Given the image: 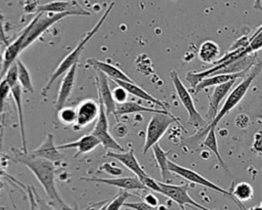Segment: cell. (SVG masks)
I'll list each match as a JSON object with an SVG mask.
<instances>
[{
	"instance_id": "1",
	"label": "cell",
	"mask_w": 262,
	"mask_h": 210,
	"mask_svg": "<svg viewBox=\"0 0 262 210\" xmlns=\"http://www.w3.org/2000/svg\"><path fill=\"white\" fill-rule=\"evenodd\" d=\"M14 162L20 163L29 168L39 183L42 185L49 204L57 207L59 210H73L59 196L55 185V165L53 162L43 158L35 157L28 151L20 152L11 158Z\"/></svg>"
},
{
	"instance_id": "2",
	"label": "cell",
	"mask_w": 262,
	"mask_h": 210,
	"mask_svg": "<svg viewBox=\"0 0 262 210\" xmlns=\"http://www.w3.org/2000/svg\"><path fill=\"white\" fill-rule=\"evenodd\" d=\"M114 4H115V3L113 2V3L106 8V10H105L104 13L102 14V16L99 18V20L96 23V25H95L90 31H88V32L83 36V38L80 40V42L77 44V46L59 62V65L57 66V68L55 69V71L51 74L49 80L47 81L46 85L43 87V89H42V91H41V94H42L43 96H46V95H47V92L49 91L50 87H51L52 84L56 81V79H57L58 77H60L61 75L66 74L73 66H75V65L78 64V61H79V59H80V56H81V54H82V51H83L85 45H86V44L88 43V41L98 32V30L100 29V27H102V25H103L105 18L107 17L108 13H110L111 10L113 9Z\"/></svg>"
},
{
	"instance_id": "3",
	"label": "cell",
	"mask_w": 262,
	"mask_h": 210,
	"mask_svg": "<svg viewBox=\"0 0 262 210\" xmlns=\"http://www.w3.org/2000/svg\"><path fill=\"white\" fill-rule=\"evenodd\" d=\"M262 70V61L260 59H258L255 65L251 68V70L249 71V73L247 74V76L242 80L241 83H238V85H236L234 87L233 90H231L230 94L227 96V98L225 99L223 106L221 107V109L219 110L217 116L208 124V126L206 128H204L203 130H201V133L199 136H204L205 134H207L211 129H216V126L218 124V122L225 116L227 115L242 99L243 97L246 95L251 83L253 82V80L256 78V76L259 75V73Z\"/></svg>"
},
{
	"instance_id": "4",
	"label": "cell",
	"mask_w": 262,
	"mask_h": 210,
	"mask_svg": "<svg viewBox=\"0 0 262 210\" xmlns=\"http://www.w3.org/2000/svg\"><path fill=\"white\" fill-rule=\"evenodd\" d=\"M170 79L174 85V88L176 90V93L178 95V98L180 102L183 104L184 109L186 110L188 114V120H187V125L192 126L195 129L203 130L208 126V121L203 118V116L200 114V112L196 110L194 106V101L187 90V88L184 86L182 83L181 79L178 76V73L176 71H171L170 72Z\"/></svg>"
},
{
	"instance_id": "5",
	"label": "cell",
	"mask_w": 262,
	"mask_h": 210,
	"mask_svg": "<svg viewBox=\"0 0 262 210\" xmlns=\"http://www.w3.org/2000/svg\"><path fill=\"white\" fill-rule=\"evenodd\" d=\"M179 123V120L172 115L170 112L168 113H155L146 127L145 132V140L143 145V154H146L149 149H151L156 143H159V140L166 133L171 124Z\"/></svg>"
},
{
	"instance_id": "6",
	"label": "cell",
	"mask_w": 262,
	"mask_h": 210,
	"mask_svg": "<svg viewBox=\"0 0 262 210\" xmlns=\"http://www.w3.org/2000/svg\"><path fill=\"white\" fill-rule=\"evenodd\" d=\"M168 168H169V171H170L171 173H174V174H176V175H178V176L184 178L185 180H187V181H189V182H193V183L203 185V186H205V187H207V188H210V190H213V191H215V192H217V193L222 194L223 196H225V197L231 199V200L241 208V210H245L244 205H243L241 202H238V201H236V200L234 199V197L232 196L231 192L226 191V190H224V188L218 186L217 184H215L214 182L210 181L209 179H207L206 177H204V176L201 175L200 173H198V172H195V171H193V170H191V169H189V168L180 166V165L174 163V162L171 161V160H168Z\"/></svg>"
},
{
	"instance_id": "7",
	"label": "cell",
	"mask_w": 262,
	"mask_h": 210,
	"mask_svg": "<svg viewBox=\"0 0 262 210\" xmlns=\"http://www.w3.org/2000/svg\"><path fill=\"white\" fill-rule=\"evenodd\" d=\"M98 104H99L98 117L90 133L99 140L100 144L104 148V150H107L111 152H125L124 148L121 144H119L115 140L113 135L110 133L107 115H106L103 102L99 97H98Z\"/></svg>"
},
{
	"instance_id": "8",
	"label": "cell",
	"mask_w": 262,
	"mask_h": 210,
	"mask_svg": "<svg viewBox=\"0 0 262 210\" xmlns=\"http://www.w3.org/2000/svg\"><path fill=\"white\" fill-rule=\"evenodd\" d=\"M71 13H51V12H39L30 22L31 28L24 42V50L30 46L36 39H38L49 27L53 26L60 19L71 16Z\"/></svg>"
},
{
	"instance_id": "9",
	"label": "cell",
	"mask_w": 262,
	"mask_h": 210,
	"mask_svg": "<svg viewBox=\"0 0 262 210\" xmlns=\"http://www.w3.org/2000/svg\"><path fill=\"white\" fill-rule=\"evenodd\" d=\"M159 185L161 187V194L168 197L173 202L177 203L181 210H184L185 205L191 206L195 210H211V209L199 204L189 196V194H188L189 184L188 183L176 185V184L159 181Z\"/></svg>"
},
{
	"instance_id": "10",
	"label": "cell",
	"mask_w": 262,
	"mask_h": 210,
	"mask_svg": "<svg viewBox=\"0 0 262 210\" xmlns=\"http://www.w3.org/2000/svg\"><path fill=\"white\" fill-rule=\"evenodd\" d=\"M71 13L72 15H90V12L83 8L76 0H56L38 5L37 13Z\"/></svg>"
},
{
	"instance_id": "11",
	"label": "cell",
	"mask_w": 262,
	"mask_h": 210,
	"mask_svg": "<svg viewBox=\"0 0 262 210\" xmlns=\"http://www.w3.org/2000/svg\"><path fill=\"white\" fill-rule=\"evenodd\" d=\"M81 180L100 182L119 187L124 191H148L138 177H116V178H99V177H81Z\"/></svg>"
},
{
	"instance_id": "12",
	"label": "cell",
	"mask_w": 262,
	"mask_h": 210,
	"mask_svg": "<svg viewBox=\"0 0 262 210\" xmlns=\"http://www.w3.org/2000/svg\"><path fill=\"white\" fill-rule=\"evenodd\" d=\"M30 28H31V24L29 23V25L26 26V28L20 32V34L17 36V38L10 45H8L7 48L5 49V51H4V66H3V71H2V74H1V79L4 77L7 70L18 58L19 53L24 50V48H23L24 42H25L26 37H27V35L30 31Z\"/></svg>"
},
{
	"instance_id": "13",
	"label": "cell",
	"mask_w": 262,
	"mask_h": 210,
	"mask_svg": "<svg viewBox=\"0 0 262 210\" xmlns=\"http://www.w3.org/2000/svg\"><path fill=\"white\" fill-rule=\"evenodd\" d=\"M99 113V104L93 99L83 100L76 109V123L78 128H83L96 121Z\"/></svg>"
},
{
	"instance_id": "14",
	"label": "cell",
	"mask_w": 262,
	"mask_h": 210,
	"mask_svg": "<svg viewBox=\"0 0 262 210\" xmlns=\"http://www.w3.org/2000/svg\"><path fill=\"white\" fill-rule=\"evenodd\" d=\"M236 80H232L229 82H226L224 84H220L218 86H215L209 100V109L206 114V120L207 121H212L218 114L220 110V103L221 101L225 98L227 93L231 90V88L234 86ZM209 122V123H210Z\"/></svg>"
},
{
	"instance_id": "15",
	"label": "cell",
	"mask_w": 262,
	"mask_h": 210,
	"mask_svg": "<svg viewBox=\"0 0 262 210\" xmlns=\"http://www.w3.org/2000/svg\"><path fill=\"white\" fill-rule=\"evenodd\" d=\"M106 156L118 160L127 169H129L132 173H134L136 177H138L140 180L148 175L140 166L139 162L137 161L133 149H130L128 152H111L110 151L106 153Z\"/></svg>"
},
{
	"instance_id": "16",
	"label": "cell",
	"mask_w": 262,
	"mask_h": 210,
	"mask_svg": "<svg viewBox=\"0 0 262 210\" xmlns=\"http://www.w3.org/2000/svg\"><path fill=\"white\" fill-rule=\"evenodd\" d=\"M76 73H77V65L73 66L63 76L61 82H60V86L58 89V93H57V97L56 100L54 102V107L57 111L61 110L67 100L69 99L74 86H75V80H76Z\"/></svg>"
},
{
	"instance_id": "17",
	"label": "cell",
	"mask_w": 262,
	"mask_h": 210,
	"mask_svg": "<svg viewBox=\"0 0 262 210\" xmlns=\"http://www.w3.org/2000/svg\"><path fill=\"white\" fill-rule=\"evenodd\" d=\"M96 82H97V91H98V97L102 100L103 106L105 108L106 115H111L116 113V101L113 96V91L111 90L110 84H108V77L104 75L101 72H98L96 76Z\"/></svg>"
},
{
	"instance_id": "18",
	"label": "cell",
	"mask_w": 262,
	"mask_h": 210,
	"mask_svg": "<svg viewBox=\"0 0 262 210\" xmlns=\"http://www.w3.org/2000/svg\"><path fill=\"white\" fill-rule=\"evenodd\" d=\"M29 153L35 157L43 158L53 163H58L60 160H62V157H63L59 153V150L57 149V146L54 145L53 135L51 133H48L46 135V138L44 139V141L39 148L33 151H30Z\"/></svg>"
},
{
	"instance_id": "19",
	"label": "cell",
	"mask_w": 262,
	"mask_h": 210,
	"mask_svg": "<svg viewBox=\"0 0 262 210\" xmlns=\"http://www.w3.org/2000/svg\"><path fill=\"white\" fill-rule=\"evenodd\" d=\"M87 65L96 70L97 72H101L106 75L111 80H120V81H127V82H134L127 74H125L121 69L117 68L116 66L98 60L96 58H88Z\"/></svg>"
},
{
	"instance_id": "20",
	"label": "cell",
	"mask_w": 262,
	"mask_h": 210,
	"mask_svg": "<svg viewBox=\"0 0 262 210\" xmlns=\"http://www.w3.org/2000/svg\"><path fill=\"white\" fill-rule=\"evenodd\" d=\"M99 144H100L99 140L94 135L89 133V134L81 136L79 139H77L75 141L59 144V145H57V149L58 150L75 149V150H77V152L74 155V158H77V156H79L81 154H87V153L93 151Z\"/></svg>"
},
{
	"instance_id": "21",
	"label": "cell",
	"mask_w": 262,
	"mask_h": 210,
	"mask_svg": "<svg viewBox=\"0 0 262 210\" xmlns=\"http://www.w3.org/2000/svg\"><path fill=\"white\" fill-rule=\"evenodd\" d=\"M112 81H114L118 86H121L124 89H126L128 93H130L140 99H143L145 101L155 103L156 106L160 107L162 110L169 111V109H168L169 107L167 106V103L163 102L162 100H160V99L156 98L155 96H152L151 94H149L147 91H145L140 86H138L135 82H127V81H120V80H112Z\"/></svg>"
},
{
	"instance_id": "22",
	"label": "cell",
	"mask_w": 262,
	"mask_h": 210,
	"mask_svg": "<svg viewBox=\"0 0 262 210\" xmlns=\"http://www.w3.org/2000/svg\"><path fill=\"white\" fill-rule=\"evenodd\" d=\"M251 69L246 70L244 72H239V73H235V74H220V75H214V76H210L207 77L205 79H203L195 87H194V92L199 93L200 91L211 87V86H218L220 84H224L226 82L232 81V80H237V79H244L247 74L249 73Z\"/></svg>"
},
{
	"instance_id": "23",
	"label": "cell",
	"mask_w": 262,
	"mask_h": 210,
	"mask_svg": "<svg viewBox=\"0 0 262 210\" xmlns=\"http://www.w3.org/2000/svg\"><path fill=\"white\" fill-rule=\"evenodd\" d=\"M27 191H28V195H29V199H30V203H31V210H56V209H54V207H52V205H50L43 198H41L36 193V191L33 186H29L27 188ZM110 200L111 199H106V200L91 204L88 207H86L84 210H91L92 208H95L97 206H101V205L105 204Z\"/></svg>"
},
{
	"instance_id": "24",
	"label": "cell",
	"mask_w": 262,
	"mask_h": 210,
	"mask_svg": "<svg viewBox=\"0 0 262 210\" xmlns=\"http://www.w3.org/2000/svg\"><path fill=\"white\" fill-rule=\"evenodd\" d=\"M11 95L14 100L17 117H18V124H19V131H20V139H21V150L23 152H27V140H26V132H25V122H24V114H23V103H21V86L18 84L11 87Z\"/></svg>"
},
{
	"instance_id": "25",
	"label": "cell",
	"mask_w": 262,
	"mask_h": 210,
	"mask_svg": "<svg viewBox=\"0 0 262 210\" xmlns=\"http://www.w3.org/2000/svg\"><path fill=\"white\" fill-rule=\"evenodd\" d=\"M221 54V49L219 45L212 41L206 40L204 41L199 49V58L201 61L205 64H215L218 60V57Z\"/></svg>"
},
{
	"instance_id": "26",
	"label": "cell",
	"mask_w": 262,
	"mask_h": 210,
	"mask_svg": "<svg viewBox=\"0 0 262 210\" xmlns=\"http://www.w3.org/2000/svg\"><path fill=\"white\" fill-rule=\"evenodd\" d=\"M140 112H146V113H168L169 111H165L162 109H152V108H146L143 107L137 102L134 101H126L123 103H117L116 106V113L115 117L118 120V117L127 115V114H136Z\"/></svg>"
},
{
	"instance_id": "27",
	"label": "cell",
	"mask_w": 262,
	"mask_h": 210,
	"mask_svg": "<svg viewBox=\"0 0 262 210\" xmlns=\"http://www.w3.org/2000/svg\"><path fill=\"white\" fill-rule=\"evenodd\" d=\"M151 150H152V153H154L155 160H156V162H157V164L160 168L163 182H166V180L169 178V174L171 173L169 171V168H168V160H169L168 155L170 154V152H165L159 143H156L151 148Z\"/></svg>"
},
{
	"instance_id": "28",
	"label": "cell",
	"mask_w": 262,
	"mask_h": 210,
	"mask_svg": "<svg viewBox=\"0 0 262 210\" xmlns=\"http://www.w3.org/2000/svg\"><path fill=\"white\" fill-rule=\"evenodd\" d=\"M202 146H206L208 148L217 158L220 166L225 170V171H229L227 168V164L224 162L222 156L220 155L219 149H218V142H217V137H216V130L215 129H211L207 134H206V138L204 139V141L201 143Z\"/></svg>"
},
{
	"instance_id": "29",
	"label": "cell",
	"mask_w": 262,
	"mask_h": 210,
	"mask_svg": "<svg viewBox=\"0 0 262 210\" xmlns=\"http://www.w3.org/2000/svg\"><path fill=\"white\" fill-rule=\"evenodd\" d=\"M260 49H262V26H260L259 29L254 33V35L248 40L247 46L244 49H242V51L238 54V57L256 53V51Z\"/></svg>"
},
{
	"instance_id": "30",
	"label": "cell",
	"mask_w": 262,
	"mask_h": 210,
	"mask_svg": "<svg viewBox=\"0 0 262 210\" xmlns=\"http://www.w3.org/2000/svg\"><path fill=\"white\" fill-rule=\"evenodd\" d=\"M15 64L17 66V72H18V83L21 86V88H24L26 91L29 92H34V86L32 83V78H31V74L30 71L28 70V68L26 67V65L19 59L17 58L15 60Z\"/></svg>"
},
{
	"instance_id": "31",
	"label": "cell",
	"mask_w": 262,
	"mask_h": 210,
	"mask_svg": "<svg viewBox=\"0 0 262 210\" xmlns=\"http://www.w3.org/2000/svg\"><path fill=\"white\" fill-rule=\"evenodd\" d=\"M231 194L234 197V199L238 202L249 201L253 198L254 190L251 184H249L248 182L242 181L234 185L233 190L231 191Z\"/></svg>"
},
{
	"instance_id": "32",
	"label": "cell",
	"mask_w": 262,
	"mask_h": 210,
	"mask_svg": "<svg viewBox=\"0 0 262 210\" xmlns=\"http://www.w3.org/2000/svg\"><path fill=\"white\" fill-rule=\"evenodd\" d=\"M130 196L131 195L127 191H121L118 195H116L113 199L110 200V202L107 203L106 210H120Z\"/></svg>"
},
{
	"instance_id": "33",
	"label": "cell",
	"mask_w": 262,
	"mask_h": 210,
	"mask_svg": "<svg viewBox=\"0 0 262 210\" xmlns=\"http://www.w3.org/2000/svg\"><path fill=\"white\" fill-rule=\"evenodd\" d=\"M57 117L58 120L64 124V125H71V124H75L76 123V110L73 108H62L61 110L57 111Z\"/></svg>"
},
{
	"instance_id": "34",
	"label": "cell",
	"mask_w": 262,
	"mask_h": 210,
	"mask_svg": "<svg viewBox=\"0 0 262 210\" xmlns=\"http://www.w3.org/2000/svg\"><path fill=\"white\" fill-rule=\"evenodd\" d=\"M5 81L10 85V87H13L14 85L18 84V72H17V66L14 62L5 73Z\"/></svg>"
},
{
	"instance_id": "35",
	"label": "cell",
	"mask_w": 262,
	"mask_h": 210,
	"mask_svg": "<svg viewBox=\"0 0 262 210\" xmlns=\"http://www.w3.org/2000/svg\"><path fill=\"white\" fill-rule=\"evenodd\" d=\"M0 177H3L5 178L9 183H11L13 186L19 188L20 191H24L25 190V185L21 184L17 179H15L12 175L8 174L6 171H5V168L2 164V160H1V157H0Z\"/></svg>"
},
{
	"instance_id": "36",
	"label": "cell",
	"mask_w": 262,
	"mask_h": 210,
	"mask_svg": "<svg viewBox=\"0 0 262 210\" xmlns=\"http://www.w3.org/2000/svg\"><path fill=\"white\" fill-rule=\"evenodd\" d=\"M124 207L133 209V210H158V208L152 207V206L146 204L144 201H139V202H125Z\"/></svg>"
},
{
	"instance_id": "37",
	"label": "cell",
	"mask_w": 262,
	"mask_h": 210,
	"mask_svg": "<svg viewBox=\"0 0 262 210\" xmlns=\"http://www.w3.org/2000/svg\"><path fill=\"white\" fill-rule=\"evenodd\" d=\"M113 96L114 99L116 101V103H123L127 101L128 98V92L126 89H124L121 86H117L114 90H113Z\"/></svg>"
},
{
	"instance_id": "38",
	"label": "cell",
	"mask_w": 262,
	"mask_h": 210,
	"mask_svg": "<svg viewBox=\"0 0 262 210\" xmlns=\"http://www.w3.org/2000/svg\"><path fill=\"white\" fill-rule=\"evenodd\" d=\"M9 92H11L10 85L5 81V79H2L0 82V111L2 110L4 101Z\"/></svg>"
},
{
	"instance_id": "39",
	"label": "cell",
	"mask_w": 262,
	"mask_h": 210,
	"mask_svg": "<svg viewBox=\"0 0 262 210\" xmlns=\"http://www.w3.org/2000/svg\"><path fill=\"white\" fill-rule=\"evenodd\" d=\"M144 185L145 187L148 190V191H154V192H157V193H160L161 194V187L159 185V181H157L156 179L151 178L149 175L145 176L143 179L140 180Z\"/></svg>"
},
{
	"instance_id": "40",
	"label": "cell",
	"mask_w": 262,
	"mask_h": 210,
	"mask_svg": "<svg viewBox=\"0 0 262 210\" xmlns=\"http://www.w3.org/2000/svg\"><path fill=\"white\" fill-rule=\"evenodd\" d=\"M100 169L102 171H104L105 173L107 174H111V175H115V176H120L123 171L121 168L117 167V166H114V165H111L110 163H103L100 167Z\"/></svg>"
},
{
	"instance_id": "41",
	"label": "cell",
	"mask_w": 262,
	"mask_h": 210,
	"mask_svg": "<svg viewBox=\"0 0 262 210\" xmlns=\"http://www.w3.org/2000/svg\"><path fill=\"white\" fill-rule=\"evenodd\" d=\"M252 149L254 152L262 155V130H259L255 133Z\"/></svg>"
},
{
	"instance_id": "42",
	"label": "cell",
	"mask_w": 262,
	"mask_h": 210,
	"mask_svg": "<svg viewBox=\"0 0 262 210\" xmlns=\"http://www.w3.org/2000/svg\"><path fill=\"white\" fill-rule=\"evenodd\" d=\"M143 201H144L146 204H148V205H150V206H152V207L158 208V206H159V200H158V198H157L155 195H152L151 193H147L146 195H144Z\"/></svg>"
},
{
	"instance_id": "43",
	"label": "cell",
	"mask_w": 262,
	"mask_h": 210,
	"mask_svg": "<svg viewBox=\"0 0 262 210\" xmlns=\"http://www.w3.org/2000/svg\"><path fill=\"white\" fill-rule=\"evenodd\" d=\"M249 124V119L248 116L246 115H238L237 118L235 119V125L239 128H246Z\"/></svg>"
},
{
	"instance_id": "44",
	"label": "cell",
	"mask_w": 262,
	"mask_h": 210,
	"mask_svg": "<svg viewBox=\"0 0 262 210\" xmlns=\"http://www.w3.org/2000/svg\"><path fill=\"white\" fill-rule=\"evenodd\" d=\"M3 66H4V53L0 48V79H1V74L3 71Z\"/></svg>"
},
{
	"instance_id": "45",
	"label": "cell",
	"mask_w": 262,
	"mask_h": 210,
	"mask_svg": "<svg viewBox=\"0 0 262 210\" xmlns=\"http://www.w3.org/2000/svg\"><path fill=\"white\" fill-rule=\"evenodd\" d=\"M254 9L262 11V0H254Z\"/></svg>"
},
{
	"instance_id": "46",
	"label": "cell",
	"mask_w": 262,
	"mask_h": 210,
	"mask_svg": "<svg viewBox=\"0 0 262 210\" xmlns=\"http://www.w3.org/2000/svg\"><path fill=\"white\" fill-rule=\"evenodd\" d=\"M110 201H107L105 204H103V205H101L100 206V208L98 209V210H106V207H107V203H108Z\"/></svg>"
},
{
	"instance_id": "47",
	"label": "cell",
	"mask_w": 262,
	"mask_h": 210,
	"mask_svg": "<svg viewBox=\"0 0 262 210\" xmlns=\"http://www.w3.org/2000/svg\"><path fill=\"white\" fill-rule=\"evenodd\" d=\"M256 116H257V118H258V119L262 120V109L257 113V115H256Z\"/></svg>"
},
{
	"instance_id": "48",
	"label": "cell",
	"mask_w": 262,
	"mask_h": 210,
	"mask_svg": "<svg viewBox=\"0 0 262 210\" xmlns=\"http://www.w3.org/2000/svg\"><path fill=\"white\" fill-rule=\"evenodd\" d=\"M249 210H262V206H257V207H253V208H251V209H249Z\"/></svg>"
},
{
	"instance_id": "49",
	"label": "cell",
	"mask_w": 262,
	"mask_h": 210,
	"mask_svg": "<svg viewBox=\"0 0 262 210\" xmlns=\"http://www.w3.org/2000/svg\"><path fill=\"white\" fill-rule=\"evenodd\" d=\"M261 206H262V203H261Z\"/></svg>"
}]
</instances>
